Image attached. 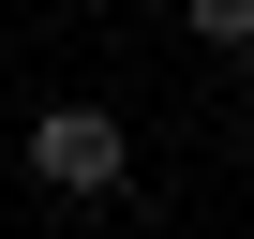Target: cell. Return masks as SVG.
Returning a JSON list of instances; mask_svg holds the SVG:
<instances>
[{
  "mask_svg": "<svg viewBox=\"0 0 254 239\" xmlns=\"http://www.w3.org/2000/svg\"><path fill=\"white\" fill-rule=\"evenodd\" d=\"M120 165H135V135H120L105 105H45L30 120V179L45 194H120Z\"/></svg>",
  "mask_w": 254,
  "mask_h": 239,
  "instance_id": "cell-1",
  "label": "cell"
},
{
  "mask_svg": "<svg viewBox=\"0 0 254 239\" xmlns=\"http://www.w3.org/2000/svg\"><path fill=\"white\" fill-rule=\"evenodd\" d=\"M180 30L194 45H254V0H180Z\"/></svg>",
  "mask_w": 254,
  "mask_h": 239,
  "instance_id": "cell-2",
  "label": "cell"
},
{
  "mask_svg": "<svg viewBox=\"0 0 254 239\" xmlns=\"http://www.w3.org/2000/svg\"><path fill=\"white\" fill-rule=\"evenodd\" d=\"M224 60H239V105H254V45H224Z\"/></svg>",
  "mask_w": 254,
  "mask_h": 239,
  "instance_id": "cell-3",
  "label": "cell"
}]
</instances>
